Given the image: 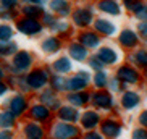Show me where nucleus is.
I'll list each match as a JSON object with an SVG mask.
<instances>
[{
	"mask_svg": "<svg viewBox=\"0 0 147 139\" xmlns=\"http://www.w3.org/2000/svg\"><path fill=\"white\" fill-rule=\"evenodd\" d=\"M139 31L142 32V36L147 37V23H142V24H139Z\"/></svg>",
	"mask_w": 147,
	"mask_h": 139,
	"instance_id": "nucleus-37",
	"label": "nucleus"
},
{
	"mask_svg": "<svg viewBox=\"0 0 147 139\" xmlns=\"http://www.w3.org/2000/svg\"><path fill=\"white\" fill-rule=\"evenodd\" d=\"M28 83H29L32 87H42L44 84L47 83V74H45V71L36 70V71H32V73L29 74Z\"/></svg>",
	"mask_w": 147,
	"mask_h": 139,
	"instance_id": "nucleus-3",
	"label": "nucleus"
},
{
	"mask_svg": "<svg viewBox=\"0 0 147 139\" xmlns=\"http://www.w3.org/2000/svg\"><path fill=\"white\" fill-rule=\"evenodd\" d=\"M76 134H78V130L71 125H66V123H58L53 128V136L57 139H69Z\"/></svg>",
	"mask_w": 147,
	"mask_h": 139,
	"instance_id": "nucleus-1",
	"label": "nucleus"
},
{
	"mask_svg": "<svg viewBox=\"0 0 147 139\" xmlns=\"http://www.w3.org/2000/svg\"><path fill=\"white\" fill-rule=\"evenodd\" d=\"M24 133H26V136L29 139H42V136H44L42 130L37 125H28Z\"/></svg>",
	"mask_w": 147,
	"mask_h": 139,
	"instance_id": "nucleus-15",
	"label": "nucleus"
},
{
	"mask_svg": "<svg viewBox=\"0 0 147 139\" xmlns=\"http://www.w3.org/2000/svg\"><path fill=\"white\" fill-rule=\"evenodd\" d=\"M53 68H55V71H58V73H66L69 68H71V65H69L68 58H58V60L53 63Z\"/></svg>",
	"mask_w": 147,
	"mask_h": 139,
	"instance_id": "nucleus-20",
	"label": "nucleus"
},
{
	"mask_svg": "<svg viewBox=\"0 0 147 139\" xmlns=\"http://www.w3.org/2000/svg\"><path fill=\"white\" fill-rule=\"evenodd\" d=\"M136 13H138V16L141 18V20H147V7L144 5L142 8L139 10V11H136Z\"/></svg>",
	"mask_w": 147,
	"mask_h": 139,
	"instance_id": "nucleus-36",
	"label": "nucleus"
},
{
	"mask_svg": "<svg viewBox=\"0 0 147 139\" xmlns=\"http://www.w3.org/2000/svg\"><path fill=\"white\" fill-rule=\"evenodd\" d=\"M86 87V79L82 76H76V78H71L66 83V89L69 91H79V89H84Z\"/></svg>",
	"mask_w": 147,
	"mask_h": 139,
	"instance_id": "nucleus-7",
	"label": "nucleus"
},
{
	"mask_svg": "<svg viewBox=\"0 0 147 139\" xmlns=\"http://www.w3.org/2000/svg\"><path fill=\"white\" fill-rule=\"evenodd\" d=\"M0 78H2V70H0Z\"/></svg>",
	"mask_w": 147,
	"mask_h": 139,
	"instance_id": "nucleus-43",
	"label": "nucleus"
},
{
	"mask_svg": "<svg viewBox=\"0 0 147 139\" xmlns=\"http://www.w3.org/2000/svg\"><path fill=\"white\" fill-rule=\"evenodd\" d=\"M2 5H3V8H10L11 5H15V2H2Z\"/></svg>",
	"mask_w": 147,
	"mask_h": 139,
	"instance_id": "nucleus-40",
	"label": "nucleus"
},
{
	"mask_svg": "<svg viewBox=\"0 0 147 139\" xmlns=\"http://www.w3.org/2000/svg\"><path fill=\"white\" fill-rule=\"evenodd\" d=\"M100 8L104 10V11H107V13H112V15H117L120 11V7L115 2H102L100 3Z\"/></svg>",
	"mask_w": 147,
	"mask_h": 139,
	"instance_id": "nucleus-22",
	"label": "nucleus"
},
{
	"mask_svg": "<svg viewBox=\"0 0 147 139\" xmlns=\"http://www.w3.org/2000/svg\"><path fill=\"white\" fill-rule=\"evenodd\" d=\"M138 61L141 63V65H147V52L141 50V52L138 53Z\"/></svg>",
	"mask_w": 147,
	"mask_h": 139,
	"instance_id": "nucleus-34",
	"label": "nucleus"
},
{
	"mask_svg": "<svg viewBox=\"0 0 147 139\" xmlns=\"http://www.w3.org/2000/svg\"><path fill=\"white\" fill-rule=\"evenodd\" d=\"M0 139H11V133H8V131L0 133Z\"/></svg>",
	"mask_w": 147,
	"mask_h": 139,
	"instance_id": "nucleus-38",
	"label": "nucleus"
},
{
	"mask_svg": "<svg viewBox=\"0 0 147 139\" xmlns=\"http://www.w3.org/2000/svg\"><path fill=\"white\" fill-rule=\"evenodd\" d=\"M3 92H5V86H3V84H2V83H0V96H2Z\"/></svg>",
	"mask_w": 147,
	"mask_h": 139,
	"instance_id": "nucleus-42",
	"label": "nucleus"
},
{
	"mask_svg": "<svg viewBox=\"0 0 147 139\" xmlns=\"http://www.w3.org/2000/svg\"><path fill=\"white\" fill-rule=\"evenodd\" d=\"M58 45H60V44H58V40L52 37V39H47L45 42H44L42 49L45 50V52H55V50H58Z\"/></svg>",
	"mask_w": 147,
	"mask_h": 139,
	"instance_id": "nucleus-24",
	"label": "nucleus"
},
{
	"mask_svg": "<svg viewBox=\"0 0 147 139\" xmlns=\"http://www.w3.org/2000/svg\"><path fill=\"white\" fill-rule=\"evenodd\" d=\"M91 66L100 71V68H102V60H100V58H94V60L91 61Z\"/></svg>",
	"mask_w": 147,
	"mask_h": 139,
	"instance_id": "nucleus-35",
	"label": "nucleus"
},
{
	"mask_svg": "<svg viewBox=\"0 0 147 139\" xmlns=\"http://www.w3.org/2000/svg\"><path fill=\"white\" fill-rule=\"evenodd\" d=\"M92 20V15L89 10L86 8H81L78 10L76 13H74V21H76V24H79V26H86V24H89Z\"/></svg>",
	"mask_w": 147,
	"mask_h": 139,
	"instance_id": "nucleus-6",
	"label": "nucleus"
},
{
	"mask_svg": "<svg viewBox=\"0 0 147 139\" xmlns=\"http://www.w3.org/2000/svg\"><path fill=\"white\" fill-rule=\"evenodd\" d=\"M69 53H71V57H73L74 60H78V61H81V60H84L86 58V49L82 47V45H79V44H73L71 45V49H69Z\"/></svg>",
	"mask_w": 147,
	"mask_h": 139,
	"instance_id": "nucleus-12",
	"label": "nucleus"
},
{
	"mask_svg": "<svg viewBox=\"0 0 147 139\" xmlns=\"http://www.w3.org/2000/svg\"><path fill=\"white\" fill-rule=\"evenodd\" d=\"M94 102L99 105V107H110V105H112V97L108 96V94H95Z\"/></svg>",
	"mask_w": 147,
	"mask_h": 139,
	"instance_id": "nucleus-21",
	"label": "nucleus"
},
{
	"mask_svg": "<svg viewBox=\"0 0 147 139\" xmlns=\"http://www.w3.org/2000/svg\"><path fill=\"white\" fill-rule=\"evenodd\" d=\"M133 139H147V131L144 130H136L133 134Z\"/></svg>",
	"mask_w": 147,
	"mask_h": 139,
	"instance_id": "nucleus-32",
	"label": "nucleus"
},
{
	"mask_svg": "<svg viewBox=\"0 0 147 139\" xmlns=\"http://www.w3.org/2000/svg\"><path fill=\"white\" fill-rule=\"evenodd\" d=\"M120 42L123 45H126V47H131V45H134L138 42V37H136V34L133 31H123L120 36Z\"/></svg>",
	"mask_w": 147,
	"mask_h": 139,
	"instance_id": "nucleus-10",
	"label": "nucleus"
},
{
	"mask_svg": "<svg viewBox=\"0 0 147 139\" xmlns=\"http://www.w3.org/2000/svg\"><path fill=\"white\" fill-rule=\"evenodd\" d=\"M29 63H31V57L28 52H20V53H16L15 58H13V65L16 66L18 70H26L28 66H29Z\"/></svg>",
	"mask_w": 147,
	"mask_h": 139,
	"instance_id": "nucleus-4",
	"label": "nucleus"
},
{
	"mask_svg": "<svg viewBox=\"0 0 147 139\" xmlns=\"http://www.w3.org/2000/svg\"><path fill=\"white\" fill-rule=\"evenodd\" d=\"M139 102V97L134 94V92H126L125 97H123V105H125L126 109H133L136 107Z\"/></svg>",
	"mask_w": 147,
	"mask_h": 139,
	"instance_id": "nucleus-17",
	"label": "nucleus"
},
{
	"mask_svg": "<svg viewBox=\"0 0 147 139\" xmlns=\"http://www.w3.org/2000/svg\"><path fill=\"white\" fill-rule=\"evenodd\" d=\"M99 58L102 60V63H113V61L117 60V53L113 52L112 49H100V52H99Z\"/></svg>",
	"mask_w": 147,
	"mask_h": 139,
	"instance_id": "nucleus-11",
	"label": "nucleus"
},
{
	"mask_svg": "<svg viewBox=\"0 0 147 139\" xmlns=\"http://www.w3.org/2000/svg\"><path fill=\"white\" fill-rule=\"evenodd\" d=\"M24 109H26V100L23 99L21 96H16L13 100H11V113H13V115L23 113Z\"/></svg>",
	"mask_w": 147,
	"mask_h": 139,
	"instance_id": "nucleus-8",
	"label": "nucleus"
},
{
	"mask_svg": "<svg viewBox=\"0 0 147 139\" xmlns=\"http://www.w3.org/2000/svg\"><path fill=\"white\" fill-rule=\"evenodd\" d=\"M31 115L34 118H37V120H45V118L49 117V110L44 107V105H36V107H32V110H31Z\"/></svg>",
	"mask_w": 147,
	"mask_h": 139,
	"instance_id": "nucleus-19",
	"label": "nucleus"
},
{
	"mask_svg": "<svg viewBox=\"0 0 147 139\" xmlns=\"http://www.w3.org/2000/svg\"><path fill=\"white\" fill-rule=\"evenodd\" d=\"M11 37V28L10 26H0V39L2 42Z\"/></svg>",
	"mask_w": 147,
	"mask_h": 139,
	"instance_id": "nucleus-27",
	"label": "nucleus"
},
{
	"mask_svg": "<svg viewBox=\"0 0 147 139\" xmlns=\"http://www.w3.org/2000/svg\"><path fill=\"white\" fill-rule=\"evenodd\" d=\"M60 117L63 120H66V121H76L78 120V113H76V110L69 109V107H63L60 110Z\"/></svg>",
	"mask_w": 147,
	"mask_h": 139,
	"instance_id": "nucleus-18",
	"label": "nucleus"
},
{
	"mask_svg": "<svg viewBox=\"0 0 147 139\" xmlns=\"http://www.w3.org/2000/svg\"><path fill=\"white\" fill-rule=\"evenodd\" d=\"M139 120H141V123H142V125H146V126H147V112H144L142 115L139 117Z\"/></svg>",
	"mask_w": 147,
	"mask_h": 139,
	"instance_id": "nucleus-39",
	"label": "nucleus"
},
{
	"mask_svg": "<svg viewBox=\"0 0 147 139\" xmlns=\"http://www.w3.org/2000/svg\"><path fill=\"white\" fill-rule=\"evenodd\" d=\"M52 10H57L60 13H66L68 11V5L65 2H52Z\"/></svg>",
	"mask_w": 147,
	"mask_h": 139,
	"instance_id": "nucleus-28",
	"label": "nucleus"
},
{
	"mask_svg": "<svg viewBox=\"0 0 147 139\" xmlns=\"http://www.w3.org/2000/svg\"><path fill=\"white\" fill-rule=\"evenodd\" d=\"M95 29L104 32V34H113L115 32V26H113L112 23H108L107 20H99V21L95 23Z\"/></svg>",
	"mask_w": 147,
	"mask_h": 139,
	"instance_id": "nucleus-13",
	"label": "nucleus"
},
{
	"mask_svg": "<svg viewBox=\"0 0 147 139\" xmlns=\"http://www.w3.org/2000/svg\"><path fill=\"white\" fill-rule=\"evenodd\" d=\"M86 139H102V138H100L99 134H87Z\"/></svg>",
	"mask_w": 147,
	"mask_h": 139,
	"instance_id": "nucleus-41",
	"label": "nucleus"
},
{
	"mask_svg": "<svg viewBox=\"0 0 147 139\" xmlns=\"http://www.w3.org/2000/svg\"><path fill=\"white\" fill-rule=\"evenodd\" d=\"M66 83L68 81H65V79H61V78H53V86L57 89H66Z\"/></svg>",
	"mask_w": 147,
	"mask_h": 139,
	"instance_id": "nucleus-31",
	"label": "nucleus"
},
{
	"mask_svg": "<svg viewBox=\"0 0 147 139\" xmlns=\"http://www.w3.org/2000/svg\"><path fill=\"white\" fill-rule=\"evenodd\" d=\"M126 5H128V8L129 10H136V11H139V10L144 7V5L139 3V2H126Z\"/></svg>",
	"mask_w": 147,
	"mask_h": 139,
	"instance_id": "nucleus-33",
	"label": "nucleus"
},
{
	"mask_svg": "<svg viewBox=\"0 0 147 139\" xmlns=\"http://www.w3.org/2000/svg\"><path fill=\"white\" fill-rule=\"evenodd\" d=\"M94 81H95V84L99 87H102V86H105V73H102V71H99V73L94 76Z\"/></svg>",
	"mask_w": 147,
	"mask_h": 139,
	"instance_id": "nucleus-30",
	"label": "nucleus"
},
{
	"mask_svg": "<svg viewBox=\"0 0 147 139\" xmlns=\"http://www.w3.org/2000/svg\"><path fill=\"white\" fill-rule=\"evenodd\" d=\"M18 29L24 34H36V32L40 31V23L36 21L34 18H26L18 24Z\"/></svg>",
	"mask_w": 147,
	"mask_h": 139,
	"instance_id": "nucleus-2",
	"label": "nucleus"
},
{
	"mask_svg": "<svg viewBox=\"0 0 147 139\" xmlns=\"http://www.w3.org/2000/svg\"><path fill=\"white\" fill-rule=\"evenodd\" d=\"M86 100H87L86 94H73V96H69V102L74 105H82Z\"/></svg>",
	"mask_w": 147,
	"mask_h": 139,
	"instance_id": "nucleus-26",
	"label": "nucleus"
},
{
	"mask_svg": "<svg viewBox=\"0 0 147 139\" xmlns=\"http://www.w3.org/2000/svg\"><path fill=\"white\" fill-rule=\"evenodd\" d=\"M99 123V115L94 112H87L84 113V117H82V125L86 126V128H92Z\"/></svg>",
	"mask_w": 147,
	"mask_h": 139,
	"instance_id": "nucleus-16",
	"label": "nucleus"
},
{
	"mask_svg": "<svg viewBox=\"0 0 147 139\" xmlns=\"http://www.w3.org/2000/svg\"><path fill=\"white\" fill-rule=\"evenodd\" d=\"M40 11H42L40 7H26V8H24V13H26L28 16H32V18L40 15Z\"/></svg>",
	"mask_w": 147,
	"mask_h": 139,
	"instance_id": "nucleus-29",
	"label": "nucleus"
},
{
	"mask_svg": "<svg viewBox=\"0 0 147 139\" xmlns=\"http://www.w3.org/2000/svg\"><path fill=\"white\" fill-rule=\"evenodd\" d=\"M13 125V113H0V126L8 128Z\"/></svg>",
	"mask_w": 147,
	"mask_h": 139,
	"instance_id": "nucleus-25",
	"label": "nucleus"
},
{
	"mask_svg": "<svg viewBox=\"0 0 147 139\" xmlns=\"http://www.w3.org/2000/svg\"><path fill=\"white\" fill-rule=\"evenodd\" d=\"M16 52V44L13 42H0V53L2 55H10Z\"/></svg>",
	"mask_w": 147,
	"mask_h": 139,
	"instance_id": "nucleus-23",
	"label": "nucleus"
},
{
	"mask_svg": "<svg viewBox=\"0 0 147 139\" xmlns=\"http://www.w3.org/2000/svg\"><path fill=\"white\" fill-rule=\"evenodd\" d=\"M118 78H120L121 81H125V83H136V81H138V73H136L133 68L125 66V68H121L120 71H118Z\"/></svg>",
	"mask_w": 147,
	"mask_h": 139,
	"instance_id": "nucleus-5",
	"label": "nucleus"
},
{
	"mask_svg": "<svg viewBox=\"0 0 147 139\" xmlns=\"http://www.w3.org/2000/svg\"><path fill=\"white\" fill-rule=\"evenodd\" d=\"M81 45H87V47H97L99 45V37L92 32H86L81 36Z\"/></svg>",
	"mask_w": 147,
	"mask_h": 139,
	"instance_id": "nucleus-14",
	"label": "nucleus"
},
{
	"mask_svg": "<svg viewBox=\"0 0 147 139\" xmlns=\"http://www.w3.org/2000/svg\"><path fill=\"white\" fill-rule=\"evenodd\" d=\"M102 131L105 133V136H110V138H115V136L120 134V126L113 121H105L102 125Z\"/></svg>",
	"mask_w": 147,
	"mask_h": 139,
	"instance_id": "nucleus-9",
	"label": "nucleus"
}]
</instances>
